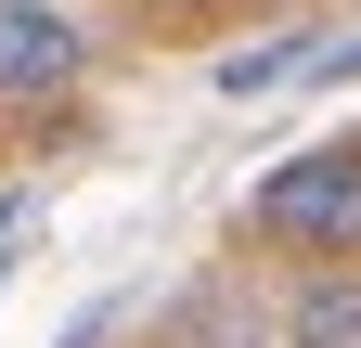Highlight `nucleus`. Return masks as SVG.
Listing matches in <instances>:
<instances>
[{
    "instance_id": "obj_3",
    "label": "nucleus",
    "mask_w": 361,
    "mask_h": 348,
    "mask_svg": "<svg viewBox=\"0 0 361 348\" xmlns=\"http://www.w3.org/2000/svg\"><path fill=\"white\" fill-rule=\"evenodd\" d=\"M284 348H361V258H310V284L284 310Z\"/></svg>"
},
{
    "instance_id": "obj_2",
    "label": "nucleus",
    "mask_w": 361,
    "mask_h": 348,
    "mask_svg": "<svg viewBox=\"0 0 361 348\" xmlns=\"http://www.w3.org/2000/svg\"><path fill=\"white\" fill-rule=\"evenodd\" d=\"M90 77V26L65 0H0V104H65Z\"/></svg>"
},
{
    "instance_id": "obj_5",
    "label": "nucleus",
    "mask_w": 361,
    "mask_h": 348,
    "mask_svg": "<svg viewBox=\"0 0 361 348\" xmlns=\"http://www.w3.org/2000/svg\"><path fill=\"white\" fill-rule=\"evenodd\" d=\"M310 77H361V39H348V52H310Z\"/></svg>"
},
{
    "instance_id": "obj_1",
    "label": "nucleus",
    "mask_w": 361,
    "mask_h": 348,
    "mask_svg": "<svg viewBox=\"0 0 361 348\" xmlns=\"http://www.w3.org/2000/svg\"><path fill=\"white\" fill-rule=\"evenodd\" d=\"M245 232L271 258H361V142H310L245 194Z\"/></svg>"
},
{
    "instance_id": "obj_4",
    "label": "nucleus",
    "mask_w": 361,
    "mask_h": 348,
    "mask_svg": "<svg viewBox=\"0 0 361 348\" xmlns=\"http://www.w3.org/2000/svg\"><path fill=\"white\" fill-rule=\"evenodd\" d=\"M129 13H155V26H194V13H219V0H129Z\"/></svg>"
}]
</instances>
